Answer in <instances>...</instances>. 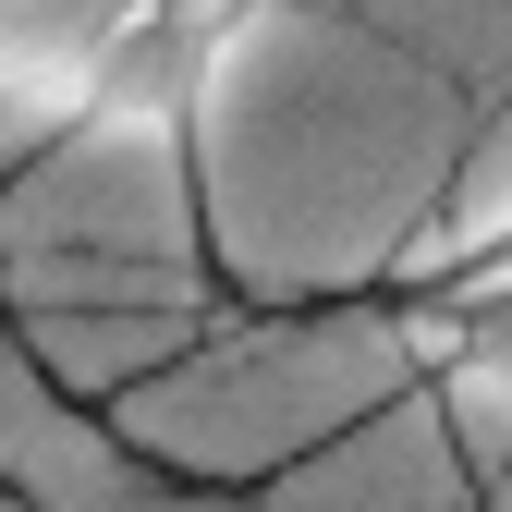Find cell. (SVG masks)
I'll return each mask as SVG.
<instances>
[{"label": "cell", "mask_w": 512, "mask_h": 512, "mask_svg": "<svg viewBox=\"0 0 512 512\" xmlns=\"http://www.w3.org/2000/svg\"><path fill=\"white\" fill-rule=\"evenodd\" d=\"M403 342H415L439 378H464V391L512 403V232H488L464 269L415 305V330H403Z\"/></svg>", "instance_id": "2"}, {"label": "cell", "mask_w": 512, "mask_h": 512, "mask_svg": "<svg viewBox=\"0 0 512 512\" xmlns=\"http://www.w3.org/2000/svg\"><path fill=\"white\" fill-rule=\"evenodd\" d=\"M135 13H183V25H208V37H232L256 0H135Z\"/></svg>", "instance_id": "4"}, {"label": "cell", "mask_w": 512, "mask_h": 512, "mask_svg": "<svg viewBox=\"0 0 512 512\" xmlns=\"http://www.w3.org/2000/svg\"><path fill=\"white\" fill-rule=\"evenodd\" d=\"M122 25H135V0H0V98L74 110V86Z\"/></svg>", "instance_id": "3"}, {"label": "cell", "mask_w": 512, "mask_h": 512, "mask_svg": "<svg viewBox=\"0 0 512 512\" xmlns=\"http://www.w3.org/2000/svg\"><path fill=\"white\" fill-rule=\"evenodd\" d=\"M220 49L232 37H208V25H183V13H135L110 49H98V74L74 86V135L86 147H147V135H183L196 122V98H208V74H220Z\"/></svg>", "instance_id": "1"}]
</instances>
